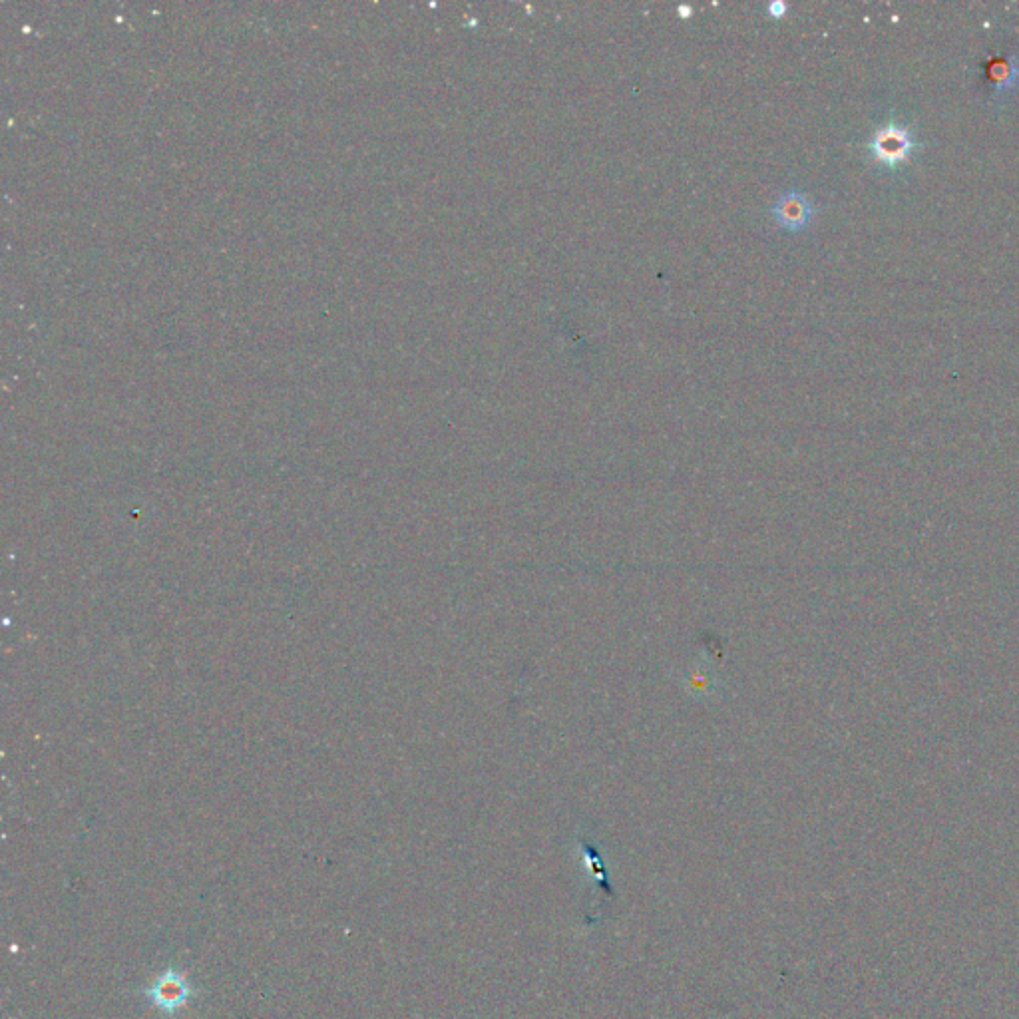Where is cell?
<instances>
[{"mask_svg": "<svg viewBox=\"0 0 1019 1019\" xmlns=\"http://www.w3.org/2000/svg\"><path fill=\"white\" fill-rule=\"evenodd\" d=\"M918 148L914 132L898 122H888L876 128L868 140V152L872 160L884 168H898L906 164Z\"/></svg>", "mask_w": 1019, "mask_h": 1019, "instance_id": "1", "label": "cell"}, {"mask_svg": "<svg viewBox=\"0 0 1019 1019\" xmlns=\"http://www.w3.org/2000/svg\"><path fill=\"white\" fill-rule=\"evenodd\" d=\"M769 10H771V14H773V16H777V18H779V16H783V14H785L787 6H785L783 2H773V4L769 6Z\"/></svg>", "mask_w": 1019, "mask_h": 1019, "instance_id": "5", "label": "cell"}, {"mask_svg": "<svg viewBox=\"0 0 1019 1019\" xmlns=\"http://www.w3.org/2000/svg\"><path fill=\"white\" fill-rule=\"evenodd\" d=\"M984 78L996 98L1012 92L1019 84V60L1014 54H996L984 62Z\"/></svg>", "mask_w": 1019, "mask_h": 1019, "instance_id": "3", "label": "cell"}, {"mask_svg": "<svg viewBox=\"0 0 1019 1019\" xmlns=\"http://www.w3.org/2000/svg\"><path fill=\"white\" fill-rule=\"evenodd\" d=\"M775 219L791 231L805 229L813 217V204L801 192H785L773 207Z\"/></svg>", "mask_w": 1019, "mask_h": 1019, "instance_id": "4", "label": "cell"}, {"mask_svg": "<svg viewBox=\"0 0 1019 1019\" xmlns=\"http://www.w3.org/2000/svg\"><path fill=\"white\" fill-rule=\"evenodd\" d=\"M144 996L166 1016H176L194 998V988L184 972L170 968L144 990Z\"/></svg>", "mask_w": 1019, "mask_h": 1019, "instance_id": "2", "label": "cell"}]
</instances>
